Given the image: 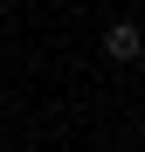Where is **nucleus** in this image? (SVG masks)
<instances>
[{
  "label": "nucleus",
  "mask_w": 145,
  "mask_h": 152,
  "mask_svg": "<svg viewBox=\"0 0 145 152\" xmlns=\"http://www.w3.org/2000/svg\"><path fill=\"white\" fill-rule=\"evenodd\" d=\"M104 56L111 62H138V28H131V21H117V28L104 35Z\"/></svg>",
  "instance_id": "nucleus-1"
}]
</instances>
